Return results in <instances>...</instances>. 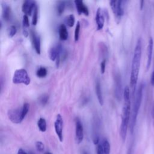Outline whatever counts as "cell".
<instances>
[{
	"label": "cell",
	"instance_id": "obj_35",
	"mask_svg": "<svg viewBox=\"0 0 154 154\" xmlns=\"http://www.w3.org/2000/svg\"><path fill=\"white\" fill-rule=\"evenodd\" d=\"M82 154H88L87 152H84L83 153H82Z\"/></svg>",
	"mask_w": 154,
	"mask_h": 154
},
{
	"label": "cell",
	"instance_id": "obj_28",
	"mask_svg": "<svg viewBox=\"0 0 154 154\" xmlns=\"http://www.w3.org/2000/svg\"><path fill=\"white\" fill-rule=\"evenodd\" d=\"M22 24H23V29H26V28L29 27V22L28 16L27 15H25V14L23 15V19H22Z\"/></svg>",
	"mask_w": 154,
	"mask_h": 154
},
{
	"label": "cell",
	"instance_id": "obj_36",
	"mask_svg": "<svg viewBox=\"0 0 154 154\" xmlns=\"http://www.w3.org/2000/svg\"><path fill=\"white\" fill-rule=\"evenodd\" d=\"M45 154H52V153H51L50 152H46Z\"/></svg>",
	"mask_w": 154,
	"mask_h": 154
},
{
	"label": "cell",
	"instance_id": "obj_8",
	"mask_svg": "<svg viewBox=\"0 0 154 154\" xmlns=\"http://www.w3.org/2000/svg\"><path fill=\"white\" fill-rule=\"evenodd\" d=\"M54 128L57 135L59 140L62 142L63 140V120L61 116L58 114L56 116V119L54 122Z\"/></svg>",
	"mask_w": 154,
	"mask_h": 154
},
{
	"label": "cell",
	"instance_id": "obj_25",
	"mask_svg": "<svg viewBox=\"0 0 154 154\" xmlns=\"http://www.w3.org/2000/svg\"><path fill=\"white\" fill-rule=\"evenodd\" d=\"M37 21H38V8H37V6L36 5L32 12V24L33 25H36Z\"/></svg>",
	"mask_w": 154,
	"mask_h": 154
},
{
	"label": "cell",
	"instance_id": "obj_20",
	"mask_svg": "<svg viewBox=\"0 0 154 154\" xmlns=\"http://www.w3.org/2000/svg\"><path fill=\"white\" fill-rule=\"evenodd\" d=\"M66 7V2L65 1H58L57 5V14L60 16L64 11Z\"/></svg>",
	"mask_w": 154,
	"mask_h": 154
},
{
	"label": "cell",
	"instance_id": "obj_10",
	"mask_svg": "<svg viewBox=\"0 0 154 154\" xmlns=\"http://www.w3.org/2000/svg\"><path fill=\"white\" fill-rule=\"evenodd\" d=\"M36 5H37L35 4V2L34 1H25L22 6V11L24 13L25 15L31 16Z\"/></svg>",
	"mask_w": 154,
	"mask_h": 154
},
{
	"label": "cell",
	"instance_id": "obj_23",
	"mask_svg": "<svg viewBox=\"0 0 154 154\" xmlns=\"http://www.w3.org/2000/svg\"><path fill=\"white\" fill-rule=\"evenodd\" d=\"M102 146L103 147L104 154H109L110 153V144L106 139H103Z\"/></svg>",
	"mask_w": 154,
	"mask_h": 154
},
{
	"label": "cell",
	"instance_id": "obj_32",
	"mask_svg": "<svg viewBox=\"0 0 154 154\" xmlns=\"http://www.w3.org/2000/svg\"><path fill=\"white\" fill-rule=\"evenodd\" d=\"M150 84L152 86H154V70L151 75V78H150Z\"/></svg>",
	"mask_w": 154,
	"mask_h": 154
},
{
	"label": "cell",
	"instance_id": "obj_15",
	"mask_svg": "<svg viewBox=\"0 0 154 154\" xmlns=\"http://www.w3.org/2000/svg\"><path fill=\"white\" fill-rule=\"evenodd\" d=\"M115 79V95L118 100L121 99L122 93V84L121 78L119 74H116L114 77Z\"/></svg>",
	"mask_w": 154,
	"mask_h": 154
},
{
	"label": "cell",
	"instance_id": "obj_22",
	"mask_svg": "<svg viewBox=\"0 0 154 154\" xmlns=\"http://www.w3.org/2000/svg\"><path fill=\"white\" fill-rule=\"evenodd\" d=\"M47 73H48L47 69L44 67H40L36 72L37 76L40 78H45L47 75Z\"/></svg>",
	"mask_w": 154,
	"mask_h": 154
},
{
	"label": "cell",
	"instance_id": "obj_6",
	"mask_svg": "<svg viewBox=\"0 0 154 154\" xmlns=\"http://www.w3.org/2000/svg\"><path fill=\"white\" fill-rule=\"evenodd\" d=\"M63 51V47L61 44H58L56 46L51 48L49 51V57L51 60H56V66L58 67L60 64L61 56Z\"/></svg>",
	"mask_w": 154,
	"mask_h": 154
},
{
	"label": "cell",
	"instance_id": "obj_18",
	"mask_svg": "<svg viewBox=\"0 0 154 154\" xmlns=\"http://www.w3.org/2000/svg\"><path fill=\"white\" fill-rule=\"evenodd\" d=\"M2 16L3 19L6 21L9 20L10 19V15H11L10 7L5 3L2 4Z\"/></svg>",
	"mask_w": 154,
	"mask_h": 154
},
{
	"label": "cell",
	"instance_id": "obj_11",
	"mask_svg": "<svg viewBox=\"0 0 154 154\" xmlns=\"http://www.w3.org/2000/svg\"><path fill=\"white\" fill-rule=\"evenodd\" d=\"M31 42L36 53L38 55L41 53V40L40 37L34 31H31Z\"/></svg>",
	"mask_w": 154,
	"mask_h": 154
},
{
	"label": "cell",
	"instance_id": "obj_19",
	"mask_svg": "<svg viewBox=\"0 0 154 154\" xmlns=\"http://www.w3.org/2000/svg\"><path fill=\"white\" fill-rule=\"evenodd\" d=\"M37 126H38L40 131H41L42 132H45L46 131V128H47L46 120L44 118L40 117L37 121Z\"/></svg>",
	"mask_w": 154,
	"mask_h": 154
},
{
	"label": "cell",
	"instance_id": "obj_16",
	"mask_svg": "<svg viewBox=\"0 0 154 154\" xmlns=\"http://www.w3.org/2000/svg\"><path fill=\"white\" fill-rule=\"evenodd\" d=\"M95 91H96V94L98 100V102L99 104L102 106L103 105V94L102 91V87L101 84L100 82L99 79H97L96 81V85H95Z\"/></svg>",
	"mask_w": 154,
	"mask_h": 154
},
{
	"label": "cell",
	"instance_id": "obj_14",
	"mask_svg": "<svg viewBox=\"0 0 154 154\" xmlns=\"http://www.w3.org/2000/svg\"><path fill=\"white\" fill-rule=\"evenodd\" d=\"M95 20H96V23L97 26V30L102 29L104 25L105 19L100 8H98L96 11Z\"/></svg>",
	"mask_w": 154,
	"mask_h": 154
},
{
	"label": "cell",
	"instance_id": "obj_7",
	"mask_svg": "<svg viewBox=\"0 0 154 154\" xmlns=\"http://www.w3.org/2000/svg\"><path fill=\"white\" fill-rule=\"evenodd\" d=\"M110 7L116 17V20L120 21L121 17L124 14V10L123 7V1H110Z\"/></svg>",
	"mask_w": 154,
	"mask_h": 154
},
{
	"label": "cell",
	"instance_id": "obj_5",
	"mask_svg": "<svg viewBox=\"0 0 154 154\" xmlns=\"http://www.w3.org/2000/svg\"><path fill=\"white\" fill-rule=\"evenodd\" d=\"M12 80L14 84H23L26 85H29L31 82L28 72L25 69H19L16 70L13 74Z\"/></svg>",
	"mask_w": 154,
	"mask_h": 154
},
{
	"label": "cell",
	"instance_id": "obj_17",
	"mask_svg": "<svg viewBox=\"0 0 154 154\" xmlns=\"http://www.w3.org/2000/svg\"><path fill=\"white\" fill-rule=\"evenodd\" d=\"M59 37L61 40L65 41L68 38V31L67 27L64 24H61L58 28Z\"/></svg>",
	"mask_w": 154,
	"mask_h": 154
},
{
	"label": "cell",
	"instance_id": "obj_4",
	"mask_svg": "<svg viewBox=\"0 0 154 154\" xmlns=\"http://www.w3.org/2000/svg\"><path fill=\"white\" fill-rule=\"evenodd\" d=\"M29 109V105L25 103L22 107L15 109H11L8 111L7 115L9 120L13 123H20L28 114Z\"/></svg>",
	"mask_w": 154,
	"mask_h": 154
},
{
	"label": "cell",
	"instance_id": "obj_13",
	"mask_svg": "<svg viewBox=\"0 0 154 154\" xmlns=\"http://www.w3.org/2000/svg\"><path fill=\"white\" fill-rule=\"evenodd\" d=\"M153 49V40L152 37H150L149 40V43L147 46V64H146V69L148 70L150 67L152 63V53Z\"/></svg>",
	"mask_w": 154,
	"mask_h": 154
},
{
	"label": "cell",
	"instance_id": "obj_26",
	"mask_svg": "<svg viewBox=\"0 0 154 154\" xmlns=\"http://www.w3.org/2000/svg\"><path fill=\"white\" fill-rule=\"evenodd\" d=\"M35 148L38 152L41 153L43 152L45 150V145L42 141H38L35 143Z\"/></svg>",
	"mask_w": 154,
	"mask_h": 154
},
{
	"label": "cell",
	"instance_id": "obj_30",
	"mask_svg": "<svg viewBox=\"0 0 154 154\" xmlns=\"http://www.w3.org/2000/svg\"><path fill=\"white\" fill-rule=\"evenodd\" d=\"M106 59H103L100 64V72L102 74H103L105 71V67H106Z\"/></svg>",
	"mask_w": 154,
	"mask_h": 154
},
{
	"label": "cell",
	"instance_id": "obj_33",
	"mask_svg": "<svg viewBox=\"0 0 154 154\" xmlns=\"http://www.w3.org/2000/svg\"><path fill=\"white\" fill-rule=\"evenodd\" d=\"M17 154H27V153L24 150H23L22 149H20L18 150V152H17Z\"/></svg>",
	"mask_w": 154,
	"mask_h": 154
},
{
	"label": "cell",
	"instance_id": "obj_29",
	"mask_svg": "<svg viewBox=\"0 0 154 154\" xmlns=\"http://www.w3.org/2000/svg\"><path fill=\"white\" fill-rule=\"evenodd\" d=\"M48 99H49V96L46 94H43L40 97L39 102L42 105H45L47 103Z\"/></svg>",
	"mask_w": 154,
	"mask_h": 154
},
{
	"label": "cell",
	"instance_id": "obj_9",
	"mask_svg": "<svg viewBox=\"0 0 154 154\" xmlns=\"http://www.w3.org/2000/svg\"><path fill=\"white\" fill-rule=\"evenodd\" d=\"M75 137L76 142L80 144L84 138V129L82 123L78 117L75 119Z\"/></svg>",
	"mask_w": 154,
	"mask_h": 154
},
{
	"label": "cell",
	"instance_id": "obj_27",
	"mask_svg": "<svg viewBox=\"0 0 154 154\" xmlns=\"http://www.w3.org/2000/svg\"><path fill=\"white\" fill-rule=\"evenodd\" d=\"M17 29L16 26L11 25L10 26V28L8 29V34L10 37H13L16 33Z\"/></svg>",
	"mask_w": 154,
	"mask_h": 154
},
{
	"label": "cell",
	"instance_id": "obj_1",
	"mask_svg": "<svg viewBox=\"0 0 154 154\" xmlns=\"http://www.w3.org/2000/svg\"><path fill=\"white\" fill-rule=\"evenodd\" d=\"M141 52H142V42H141V39L139 38L137 42V43L134 49V55H133V58L132 60L131 75H130V87L132 91L133 96H134L135 95L136 85H137L139 72H140Z\"/></svg>",
	"mask_w": 154,
	"mask_h": 154
},
{
	"label": "cell",
	"instance_id": "obj_31",
	"mask_svg": "<svg viewBox=\"0 0 154 154\" xmlns=\"http://www.w3.org/2000/svg\"><path fill=\"white\" fill-rule=\"evenodd\" d=\"M96 151H97L96 152L97 154H104L102 144H97Z\"/></svg>",
	"mask_w": 154,
	"mask_h": 154
},
{
	"label": "cell",
	"instance_id": "obj_21",
	"mask_svg": "<svg viewBox=\"0 0 154 154\" xmlns=\"http://www.w3.org/2000/svg\"><path fill=\"white\" fill-rule=\"evenodd\" d=\"M65 22L66 24L69 26V27H72L75 22V18L73 14H69L67 16L66 19H65Z\"/></svg>",
	"mask_w": 154,
	"mask_h": 154
},
{
	"label": "cell",
	"instance_id": "obj_3",
	"mask_svg": "<svg viewBox=\"0 0 154 154\" xmlns=\"http://www.w3.org/2000/svg\"><path fill=\"white\" fill-rule=\"evenodd\" d=\"M143 84H140L138 90L136 92V94L135 96V99L134 102V105L132 107V111L131 114V118L130 121V131L131 133L133 132L134 127L135 126L137 116L138 114V111L141 106V103L142 102L143 98Z\"/></svg>",
	"mask_w": 154,
	"mask_h": 154
},
{
	"label": "cell",
	"instance_id": "obj_24",
	"mask_svg": "<svg viewBox=\"0 0 154 154\" xmlns=\"http://www.w3.org/2000/svg\"><path fill=\"white\" fill-rule=\"evenodd\" d=\"M80 28H81V24H80L79 21H78L77 23H76V27H75V33H74L75 42H77L79 39Z\"/></svg>",
	"mask_w": 154,
	"mask_h": 154
},
{
	"label": "cell",
	"instance_id": "obj_12",
	"mask_svg": "<svg viewBox=\"0 0 154 154\" xmlns=\"http://www.w3.org/2000/svg\"><path fill=\"white\" fill-rule=\"evenodd\" d=\"M76 10L78 13L80 15L84 14V15L88 16L89 14V11L87 6L84 4V2L81 0H75L74 1Z\"/></svg>",
	"mask_w": 154,
	"mask_h": 154
},
{
	"label": "cell",
	"instance_id": "obj_2",
	"mask_svg": "<svg viewBox=\"0 0 154 154\" xmlns=\"http://www.w3.org/2000/svg\"><path fill=\"white\" fill-rule=\"evenodd\" d=\"M124 105L122 112V122L120 125V134L122 140L124 141L126 137L128 128L130 120L131 114V101H130V89L126 85L123 91Z\"/></svg>",
	"mask_w": 154,
	"mask_h": 154
},
{
	"label": "cell",
	"instance_id": "obj_34",
	"mask_svg": "<svg viewBox=\"0 0 154 154\" xmlns=\"http://www.w3.org/2000/svg\"><path fill=\"white\" fill-rule=\"evenodd\" d=\"M140 10H142V9H143V4H144V1H140Z\"/></svg>",
	"mask_w": 154,
	"mask_h": 154
}]
</instances>
